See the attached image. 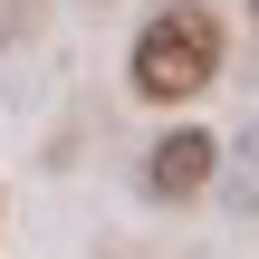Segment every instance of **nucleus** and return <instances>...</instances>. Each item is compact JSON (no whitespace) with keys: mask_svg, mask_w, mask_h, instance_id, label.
I'll list each match as a JSON object with an SVG mask.
<instances>
[{"mask_svg":"<svg viewBox=\"0 0 259 259\" xmlns=\"http://www.w3.org/2000/svg\"><path fill=\"white\" fill-rule=\"evenodd\" d=\"M221 58H231V29L211 0H154L135 48H125V96L144 106H192L221 87Z\"/></svg>","mask_w":259,"mask_h":259,"instance_id":"1","label":"nucleus"},{"mask_svg":"<svg viewBox=\"0 0 259 259\" xmlns=\"http://www.w3.org/2000/svg\"><path fill=\"white\" fill-rule=\"evenodd\" d=\"M221 173V135L211 125H163L144 144V202H202Z\"/></svg>","mask_w":259,"mask_h":259,"instance_id":"2","label":"nucleus"},{"mask_svg":"<svg viewBox=\"0 0 259 259\" xmlns=\"http://www.w3.org/2000/svg\"><path fill=\"white\" fill-rule=\"evenodd\" d=\"M211 192H221L231 211H259V125H240V144H221V173H211Z\"/></svg>","mask_w":259,"mask_h":259,"instance_id":"3","label":"nucleus"},{"mask_svg":"<svg viewBox=\"0 0 259 259\" xmlns=\"http://www.w3.org/2000/svg\"><path fill=\"white\" fill-rule=\"evenodd\" d=\"M0 221H10V202H0Z\"/></svg>","mask_w":259,"mask_h":259,"instance_id":"4","label":"nucleus"}]
</instances>
